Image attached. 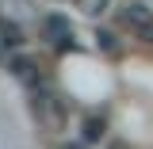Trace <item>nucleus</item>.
Instances as JSON below:
<instances>
[{"instance_id": "obj_1", "label": "nucleus", "mask_w": 153, "mask_h": 149, "mask_svg": "<svg viewBox=\"0 0 153 149\" xmlns=\"http://www.w3.org/2000/svg\"><path fill=\"white\" fill-rule=\"evenodd\" d=\"M119 19H123V27H130L138 38L153 42V8H146L142 0H130V4H123Z\"/></svg>"}, {"instance_id": "obj_2", "label": "nucleus", "mask_w": 153, "mask_h": 149, "mask_svg": "<svg viewBox=\"0 0 153 149\" xmlns=\"http://www.w3.org/2000/svg\"><path fill=\"white\" fill-rule=\"evenodd\" d=\"M35 115L50 126V130H61V119H65V103L57 99L54 92H42V96H35Z\"/></svg>"}, {"instance_id": "obj_3", "label": "nucleus", "mask_w": 153, "mask_h": 149, "mask_svg": "<svg viewBox=\"0 0 153 149\" xmlns=\"http://www.w3.org/2000/svg\"><path fill=\"white\" fill-rule=\"evenodd\" d=\"M42 31H46V38L54 42L57 50H76L73 27H69V19H65V16H46V19H42Z\"/></svg>"}, {"instance_id": "obj_4", "label": "nucleus", "mask_w": 153, "mask_h": 149, "mask_svg": "<svg viewBox=\"0 0 153 149\" xmlns=\"http://www.w3.org/2000/svg\"><path fill=\"white\" fill-rule=\"evenodd\" d=\"M8 69H12V73L23 80V84H38V73H35V61H31V57H16Z\"/></svg>"}, {"instance_id": "obj_5", "label": "nucleus", "mask_w": 153, "mask_h": 149, "mask_svg": "<svg viewBox=\"0 0 153 149\" xmlns=\"http://www.w3.org/2000/svg\"><path fill=\"white\" fill-rule=\"evenodd\" d=\"M0 46H23V31H19V23L0 19Z\"/></svg>"}, {"instance_id": "obj_6", "label": "nucleus", "mask_w": 153, "mask_h": 149, "mask_svg": "<svg viewBox=\"0 0 153 149\" xmlns=\"http://www.w3.org/2000/svg\"><path fill=\"white\" fill-rule=\"evenodd\" d=\"M84 138H88V142H96V138H103V119H84Z\"/></svg>"}, {"instance_id": "obj_7", "label": "nucleus", "mask_w": 153, "mask_h": 149, "mask_svg": "<svg viewBox=\"0 0 153 149\" xmlns=\"http://www.w3.org/2000/svg\"><path fill=\"white\" fill-rule=\"evenodd\" d=\"M107 4H111V0H76V8H80L84 16H100Z\"/></svg>"}, {"instance_id": "obj_8", "label": "nucleus", "mask_w": 153, "mask_h": 149, "mask_svg": "<svg viewBox=\"0 0 153 149\" xmlns=\"http://www.w3.org/2000/svg\"><path fill=\"white\" fill-rule=\"evenodd\" d=\"M96 38H100V46H103V50H111V54H119V46H115V35H111V31H100Z\"/></svg>"}, {"instance_id": "obj_9", "label": "nucleus", "mask_w": 153, "mask_h": 149, "mask_svg": "<svg viewBox=\"0 0 153 149\" xmlns=\"http://www.w3.org/2000/svg\"><path fill=\"white\" fill-rule=\"evenodd\" d=\"M0 61H4V46H0Z\"/></svg>"}, {"instance_id": "obj_10", "label": "nucleus", "mask_w": 153, "mask_h": 149, "mask_svg": "<svg viewBox=\"0 0 153 149\" xmlns=\"http://www.w3.org/2000/svg\"><path fill=\"white\" fill-rule=\"evenodd\" d=\"M111 149H123V145H111Z\"/></svg>"}]
</instances>
